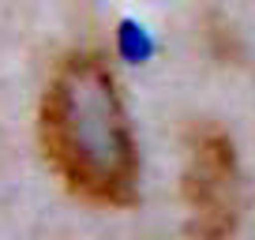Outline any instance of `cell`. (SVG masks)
Returning a JSON list of instances; mask_svg holds the SVG:
<instances>
[{
  "mask_svg": "<svg viewBox=\"0 0 255 240\" xmlns=\"http://www.w3.org/2000/svg\"><path fill=\"white\" fill-rule=\"evenodd\" d=\"M45 161L83 203L128 210L139 203V146L113 68L72 53L53 68L38 105Z\"/></svg>",
  "mask_w": 255,
  "mask_h": 240,
  "instance_id": "obj_1",
  "label": "cell"
},
{
  "mask_svg": "<svg viewBox=\"0 0 255 240\" xmlns=\"http://www.w3.org/2000/svg\"><path fill=\"white\" fill-rule=\"evenodd\" d=\"M191 240H233L244 218V180L233 139L222 128H199L188 143L180 176Z\"/></svg>",
  "mask_w": 255,
  "mask_h": 240,
  "instance_id": "obj_2",
  "label": "cell"
},
{
  "mask_svg": "<svg viewBox=\"0 0 255 240\" xmlns=\"http://www.w3.org/2000/svg\"><path fill=\"white\" fill-rule=\"evenodd\" d=\"M120 56L124 60H131V64H143L146 56H150V49H154V41H150V34L143 30L139 23H120Z\"/></svg>",
  "mask_w": 255,
  "mask_h": 240,
  "instance_id": "obj_3",
  "label": "cell"
}]
</instances>
